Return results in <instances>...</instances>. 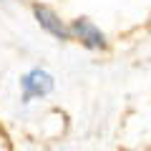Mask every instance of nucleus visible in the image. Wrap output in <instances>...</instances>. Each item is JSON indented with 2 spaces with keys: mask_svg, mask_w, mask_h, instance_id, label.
I'll return each instance as SVG.
<instances>
[{
  "mask_svg": "<svg viewBox=\"0 0 151 151\" xmlns=\"http://www.w3.org/2000/svg\"><path fill=\"white\" fill-rule=\"evenodd\" d=\"M20 83H23V98H25V101H30V98H35V96H45V93L53 91V76L45 73V70H40V68L28 70L20 78Z\"/></svg>",
  "mask_w": 151,
  "mask_h": 151,
  "instance_id": "f257e3e1",
  "label": "nucleus"
},
{
  "mask_svg": "<svg viewBox=\"0 0 151 151\" xmlns=\"http://www.w3.org/2000/svg\"><path fill=\"white\" fill-rule=\"evenodd\" d=\"M70 33H73L78 40H81L86 48H106V35H103L101 30H98L96 25H93L91 20H86V18H78V20H73V25H70Z\"/></svg>",
  "mask_w": 151,
  "mask_h": 151,
  "instance_id": "f03ea898",
  "label": "nucleus"
},
{
  "mask_svg": "<svg viewBox=\"0 0 151 151\" xmlns=\"http://www.w3.org/2000/svg\"><path fill=\"white\" fill-rule=\"evenodd\" d=\"M33 13H35V20L40 23V28H45L50 35L60 38V40H68V38L73 35V33L58 20V15H55L53 10H48V8H43V5H35V8H33Z\"/></svg>",
  "mask_w": 151,
  "mask_h": 151,
  "instance_id": "7ed1b4c3",
  "label": "nucleus"
}]
</instances>
